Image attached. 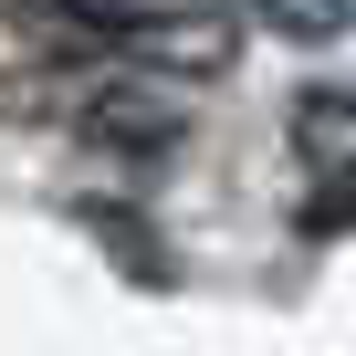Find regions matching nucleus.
I'll return each mask as SVG.
<instances>
[{
    "instance_id": "nucleus-1",
    "label": "nucleus",
    "mask_w": 356,
    "mask_h": 356,
    "mask_svg": "<svg viewBox=\"0 0 356 356\" xmlns=\"http://www.w3.org/2000/svg\"><path fill=\"white\" fill-rule=\"evenodd\" d=\"M126 42L157 74H220L241 32H231V11H147V22H126Z\"/></svg>"
},
{
    "instance_id": "nucleus-2",
    "label": "nucleus",
    "mask_w": 356,
    "mask_h": 356,
    "mask_svg": "<svg viewBox=\"0 0 356 356\" xmlns=\"http://www.w3.org/2000/svg\"><path fill=\"white\" fill-rule=\"evenodd\" d=\"M84 126H95L105 147H168V136H178V95H168V84H105V95L84 105Z\"/></svg>"
},
{
    "instance_id": "nucleus-3",
    "label": "nucleus",
    "mask_w": 356,
    "mask_h": 356,
    "mask_svg": "<svg viewBox=\"0 0 356 356\" xmlns=\"http://www.w3.org/2000/svg\"><path fill=\"white\" fill-rule=\"evenodd\" d=\"M293 147L314 178H346L356 168V95H304L293 105Z\"/></svg>"
},
{
    "instance_id": "nucleus-4",
    "label": "nucleus",
    "mask_w": 356,
    "mask_h": 356,
    "mask_svg": "<svg viewBox=\"0 0 356 356\" xmlns=\"http://www.w3.org/2000/svg\"><path fill=\"white\" fill-rule=\"evenodd\" d=\"M252 11L283 32V42H346V22H356V0H252Z\"/></svg>"
},
{
    "instance_id": "nucleus-5",
    "label": "nucleus",
    "mask_w": 356,
    "mask_h": 356,
    "mask_svg": "<svg viewBox=\"0 0 356 356\" xmlns=\"http://www.w3.org/2000/svg\"><path fill=\"white\" fill-rule=\"evenodd\" d=\"M304 231H356V168H346V178H314V200H304Z\"/></svg>"
},
{
    "instance_id": "nucleus-6",
    "label": "nucleus",
    "mask_w": 356,
    "mask_h": 356,
    "mask_svg": "<svg viewBox=\"0 0 356 356\" xmlns=\"http://www.w3.org/2000/svg\"><path fill=\"white\" fill-rule=\"evenodd\" d=\"M53 11H74L95 32H126V22H147V0H53Z\"/></svg>"
}]
</instances>
